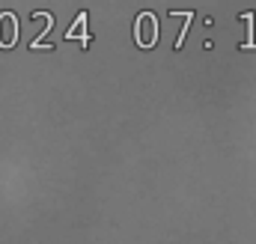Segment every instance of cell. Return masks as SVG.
<instances>
[{
  "label": "cell",
  "mask_w": 256,
  "mask_h": 244,
  "mask_svg": "<svg viewBox=\"0 0 256 244\" xmlns=\"http://www.w3.org/2000/svg\"><path fill=\"white\" fill-rule=\"evenodd\" d=\"M78 33H80V48H86V45H90V33H86V12H84V9L78 12V18H74V27H68L66 39H74Z\"/></svg>",
  "instance_id": "obj_1"
},
{
  "label": "cell",
  "mask_w": 256,
  "mask_h": 244,
  "mask_svg": "<svg viewBox=\"0 0 256 244\" xmlns=\"http://www.w3.org/2000/svg\"><path fill=\"white\" fill-rule=\"evenodd\" d=\"M242 21H248V39H244V51H256V42H254V12H242Z\"/></svg>",
  "instance_id": "obj_2"
}]
</instances>
